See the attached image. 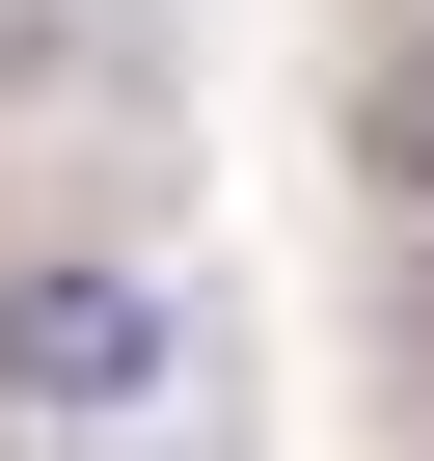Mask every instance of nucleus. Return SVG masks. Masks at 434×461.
Returning a JSON list of instances; mask_svg holds the SVG:
<instances>
[{
    "label": "nucleus",
    "mask_w": 434,
    "mask_h": 461,
    "mask_svg": "<svg viewBox=\"0 0 434 461\" xmlns=\"http://www.w3.org/2000/svg\"><path fill=\"white\" fill-rule=\"evenodd\" d=\"M380 326H407V407H434V245H380Z\"/></svg>",
    "instance_id": "3"
},
{
    "label": "nucleus",
    "mask_w": 434,
    "mask_h": 461,
    "mask_svg": "<svg viewBox=\"0 0 434 461\" xmlns=\"http://www.w3.org/2000/svg\"><path fill=\"white\" fill-rule=\"evenodd\" d=\"M55 28H82V0H0V82H55Z\"/></svg>",
    "instance_id": "4"
},
{
    "label": "nucleus",
    "mask_w": 434,
    "mask_h": 461,
    "mask_svg": "<svg viewBox=\"0 0 434 461\" xmlns=\"http://www.w3.org/2000/svg\"><path fill=\"white\" fill-rule=\"evenodd\" d=\"M163 272H109V245H55V272H0V407H28V434H136L163 407Z\"/></svg>",
    "instance_id": "1"
},
{
    "label": "nucleus",
    "mask_w": 434,
    "mask_h": 461,
    "mask_svg": "<svg viewBox=\"0 0 434 461\" xmlns=\"http://www.w3.org/2000/svg\"><path fill=\"white\" fill-rule=\"evenodd\" d=\"M353 163H380V245H434V28H380V82H353Z\"/></svg>",
    "instance_id": "2"
}]
</instances>
